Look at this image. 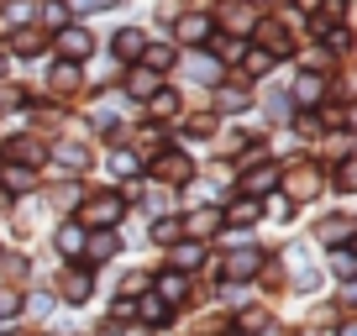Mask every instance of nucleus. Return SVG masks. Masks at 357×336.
I'll list each match as a JSON object with an SVG mask.
<instances>
[{
  "mask_svg": "<svg viewBox=\"0 0 357 336\" xmlns=\"http://www.w3.org/2000/svg\"><path fill=\"white\" fill-rule=\"evenodd\" d=\"M153 174H158L163 184H184V179L195 174V168H190V158H184V153H163V158L153 163Z\"/></svg>",
  "mask_w": 357,
  "mask_h": 336,
  "instance_id": "f257e3e1",
  "label": "nucleus"
},
{
  "mask_svg": "<svg viewBox=\"0 0 357 336\" xmlns=\"http://www.w3.org/2000/svg\"><path fill=\"white\" fill-rule=\"evenodd\" d=\"M84 221H89V226L121 221V194H100V200H89V205H84Z\"/></svg>",
  "mask_w": 357,
  "mask_h": 336,
  "instance_id": "f03ea898",
  "label": "nucleus"
},
{
  "mask_svg": "<svg viewBox=\"0 0 357 336\" xmlns=\"http://www.w3.org/2000/svg\"><path fill=\"white\" fill-rule=\"evenodd\" d=\"M89 47H95V37H89L84 26H63V32H58V53L63 58H84Z\"/></svg>",
  "mask_w": 357,
  "mask_h": 336,
  "instance_id": "7ed1b4c3",
  "label": "nucleus"
},
{
  "mask_svg": "<svg viewBox=\"0 0 357 336\" xmlns=\"http://www.w3.org/2000/svg\"><path fill=\"white\" fill-rule=\"evenodd\" d=\"M178 43H211V16H184L178 22Z\"/></svg>",
  "mask_w": 357,
  "mask_h": 336,
  "instance_id": "20e7f679",
  "label": "nucleus"
},
{
  "mask_svg": "<svg viewBox=\"0 0 357 336\" xmlns=\"http://www.w3.org/2000/svg\"><path fill=\"white\" fill-rule=\"evenodd\" d=\"M257 258H263V252H252V247H247V252H236V258L226 263V279H252V273H257Z\"/></svg>",
  "mask_w": 357,
  "mask_h": 336,
  "instance_id": "39448f33",
  "label": "nucleus"
},
{
  "mask_svg": "<svg viewBox=\"0 0 357 336\" xmlns=\"http://www.w3.org/2000/svg\"><path fill=\"white\" fill-rule=\"evenodd\" d=\"M321 95H326L321 74H305L300 84H294V100H300V105H321Z\"/></svg>",
  "mask_w": 357,
  "mask_h": 336,
  "instance_id": "423d86ee",
  "label": "nucleus"
},
{
  "mask_svg": "<svg viewBox=\"0 0 357 336\" xmlns=\"http://www.w3.org/2000/svg\"><path fill=\"white\" fill-rule=\"evenodd\" d=\"M242 184H247V194H268L273 184H279V168H252Z\"/></svg>",
  "mask_w": 357,
  "mask_h": 336,
  "instance_id": "0eeeda50",
  "label": "nucleus"
},
{
  "mask_svg": "<svg viewBox=\"0 0 357 336\" xmlns=\"http://www.w3.org/2000/svg\"><path fill=\"white\" fill-rule=\"evenodd\" d=\"M84 252H89V263H105L116 252V236L105 231V236H84Z\"/></svg>",
  "mask_w": 357,
  "mask_h": 336,
  "instance_id": "6e6552de",
  "label": "nucleus"
},
{
  "mask_svg": "<svg viewBox=\"0 0 357 336\" xmlns=\"http://www.w3.org/2000/svg\"><path fill=\"white\" fill-rule=\"evenodd\" d=\"M126 90H132V95H142V100H147V95L158 90V74H153V68H132V79H126Z\"/></svg>",
  "mask_w": 357,
  "mask_h": 336,
  "instance_id": "1a4fd4ad",
  "label": "nucleus"
},
{
  "mask_svg": "<svg viewBox=\"0 0 357 336\" xmlns=\"http://www.w3.org/2000/svg\"><path fill=\"white\" fill-rule=\"evenodd\" d=\"M63 289H68V300H74V305H79V300H89V273L68 268V273H63Z\"/></svg>",
  "mask_w": 357,
  "mask_h": 336,
  "instance_id": "9d476101",
  "label": "nucleus"
},
{
  "mask_svg": "<svg viewBox=\"0 0 357 336\" xmlns=\"http://www.w3.org/2000/svg\"><path fill=\"white\" fill-rule=\"evenodd\" d=\"M184 226H190L195 236H211L215 226H221V211H195V215H190V221H184Z\"/></svg>",
  "mask_w": 357,
  "mask_h": 336,
  "instance_id": "9b49d317",
  "label": "nucleus"
},
{
  "mask_svg": "<svg viewBox=\"0 0 357 336\" xmlns=\"http://www.w3.org/2000/svg\"><path fill=\"white\" fill-rule=\"evenodd\" d=\"M184 289H190V284H184V273H163V279H158V294H163V300H184Z\"/></svg>",
  "mask_w": 357,
  "mask_h": 336,
  "instance_id": "f8f14e48",
  "label": "nucleus"
},
{
  "mask_svg": "<svg viewBox=\"0 0 357 336\" xmlns=\"http://www.w3.org/2000/svg\"><path fill=\"white\" fill-rule=\"evenodd\" d=\"M58 252H84V226H63L58 231Z\"/></svg>",
  "mask_w": 357,
  "mask_h": 336,
  "instance_id": "ddd939ff",
  "label": "nucleus"
},
{
  "mask_svg": "<svg viewBox=\"0 0 357 336\" xmlns=\"http://www.w3.org/2000/svg\"><path fill=\"white\" fill-rule=\"evenodd\" d=\"M74 84H79V68H74V58H68V63H58V68H53V90H63V95H68Z\"/></svg>",
  "mask_w": 357,
  "mask_h": 336,
  "instance_id": "4468645a",
  "label": "nucleus"
},
{
  "mask_svg": "<svg viewBox=\"0 0 357 336\" xmlns=\"http://www.w3.org/2000/svg\"><path fill=\"white\" fill-rule=\"evenodd\" d=\"M321 236H326V242H347V236H352V215H336V221H326Z\"/></svg>",
  "mask_w": 357,
  "mask_h": 336,
  "instance_id": "2eb2a0df",
  "label": "nucleus"
},
{
  "mask_svg": "<svg viewBox=\"0 0 357 336\" xmlns=\"http://www.w3.org/2000/svg\"><path fill=\"white\" fill-rule=\"evenodd\" d=\"M58 163H63V168H84V163H89V153H84L79 142H63V147H58Z\"/></svg>",
  "mask_w": 357,
  "mask_h": 336,
  "instance_id": "dca6fc26",
  "label": "nucleus"
},
{
  "mask_svg": "<svg viewBox=\"0 0 357 336\" xmlns=\"http://www.w3.org/2000/svg\"><path fill=\"white\" fill-rule=\"evenodd\" d=\"M200 258H205L200 242H190V247H178V252H174V268L178 273H184V268H200Z\"/></svg>",
  "mask_w": 357,
  "mask_h": 336,
  "instance_id": "f3484780",
  "label": "nucleus"
},
{
  "mask_svg": "<svg viewBox=\"0 0 357 336\" xmlns=\"http://www.w3.org/2000/svg\"><path fill=\"white\" fill-rule=\"evenodd\" d=\"M116 53H121V58H137V53H142V32H132V26H126V32L116 37Z\"/></svg>",
  "mask_w": 357,
  "mask_h": 336,
  "instance_id": "a211bd4d",
  "label": "nucleus"
},
{
  "mask_svg": "<svg viewBox=\"0 0 357 336\" xmlns=\"http://www.w3.org/2000/svg\"><path fill=\"white\" fill-rule=\"evenodd\" d=\"M352 268H357L352 252H347V247H336V252H331V273H336V279H352Z\"/></svg>",
  "mask_w": 357,
  "mask_h": 336,
  "instance_id": "6ab92c4d",
  "label": "nucleus"
},
{
  "mask_svg": "<svg viewBox=\"0 0 357 336\" xmlns=\"http://www.w3.org/2000/svg\"><path fill=\"white\" fill-rule=\"evenodd\" d=\"M16 53H22V58H32V53H43V37H37V32H16Z\"/></svg>",
  "mask_w": 357,
  "mask_h": 336,
  "instance_id": "aec40b11",
  "label": "nucleus"
},
{
  "mask_svg": "<svg viewBox=\"0 0 357 336\" xmlns=\"http://www.w3.org/2000/svg\"><path fill=\"white\" fill-rule=\"evenodd\" d=\"M6 190H32V168H6Z\"/></svg>",
  "mask_w": 357,
  "mask_h": 336,
  "instance_id": "412c9836",
  "label": "nucleus"
},
{
  "mask_svg": "<svg viewBox=\"0 0 357 336\" xmlns=\"http://www.w3.org/2000/svg\"><path fill=\"white\" fill-rule=\"evenodd\" d=\"M178 231H184V221H174V215H168V221H158V226H153V236H158V242H174Z\"/></svg>",
  "mask_w": 357,
  "mask_h": 336,
  "instance_id": "4be33fe9",
  "label": "nucleus"
},
{
  "mask_svg": "<svg viewBox=\"0 0 357 336\" xmlns=\"http://www.w3.org/2000/svg\"><path fill=\"white\" fill-rule=\"evenodd\" d=\"M231 221H242V226L257 221V205H252V200H236V205H231Z\"/></svg>",
  "mask_w": 357,
  "mask_h": 336,
  "instance_id": "5701e85b",
  "label": "nucleus"
},
{
  "mask_svg": "<svg viewBox=\"0 0 357 336\" xmlns=\"http://www.w3.org/2000/svg\"><path fill=\"white\" fill-rule=\"evenodd\" d=\"M16 310H22V300H16V294L11 289H0V321H11V315Z\"/></svg>",
  "mask_w": 357,
  "mask_h": 336,
  "instance_id": "b1692460",
  "label": "nucleus"
},
{
  "mask_svg": "<svg viewBox=\"0 0 357 336\" xmlns=\"http://www.w3.org/2000/svg\"><path fill=\"white\" fill-rule=\"evenodd\" d=\"M352 184H357V163H342L336 168V190H352Z\"/></svg>",
  "mask_w": 357,
  "mask_h": 336,
  "instance_id": "393cba45",
  "label": "nucleus"
},
{
  "mask_svg": "<svg viewBox=\"0 0 357 336\" xmlns=\"http://www.w3.org/2000/svg\"><path fill=\"white\" fill-rule=\"evenodd\" d=\"M190 68H195V79H205V84H211V79H215V74H221V68H215V63H211V58H195V63H190Z\"/></svg>",
  "mask_w": 357,
  "mask_h": 336,
  "instance_id": "a878e982",
  "label": "nucleus"
},
{
  "mask_svg": "<svg viewBox=\"0 0 357 336\" xmlns=\"http://www.w3.org/2000/svg\"><path fill=\"white\" fill-rule=\"evenodd\" d=\"M268 63H273V53H268V47H257V53H247V68H252V74H263Z\"/></svg>",
  "mask_w": 357,
  "mask_h": 336,
  "instance_id": "bb28decb",
  "label": "nucleus"
},
{
  "mask_svg": "<svg viewBox=\"0 0 357 336\" xmlns=\"http://www.w3.org/2000/svg\"><path fill=\"white\" fill-rule=\"evenodd\" d=\"M221 105H226V111H242V105H247V90H221Z\"/></svg>",
  "mask_w": 357,
  "mask_h": 336,
  "instance_id": "cd10ccee",
  "label": "nucleus"
},
{
  "mask_svg": "<svg viewBox=\"0 0 357 336\" xmlns=\"http://www.w3.org/2000/svg\"><path fill=\"white\" fill-rule=\"evenodd\" d=\"M174 105H178V100H174V95H163V90H153V111H158V116H168V111H174Z\"/></svg>",
  "mask_w": 357,
  "mask_h": 336,
  "instance_id": "c85d7f7f",
  "label": "nucleus"
},
{
  "mask_svg": "<svg viewBox=\"0 0 357 336\" xmlns=\"http://www.w3.org/2000/svg\"><path fill=\"white\" fill-rule=\"evenodd\" d=\"M147 58H153V68H168V63H174V47H153Z\"/></svg>",
  "mask_w": 357,
  "mask_h": 336,
  "instance_id": "c756f323",
  "label": "nucleus"
},
{
  "mask_svg": "<svg viewBox=\"0 0 357 336\" xmlns=\"http://www.w3.org/2000/svg\"><path fill=\"white\" fill-rule=\"evenodd\" d=\"M163 315H168V310H163V305H158V300H147V305H142V321H153V326H158V321H163Z\"/></svg>",
  "mask_w": 357,
  "mask_h": 336,
  "instance_id": "7c9ffc66",
  "label": "nucleus"
},
{
  "mask_svg": "<svg viewBox=\"0 0 357 336\" xmlns=\"http://www.w3.org/2000/svg\"><path fill=\"white\" fill-rule=\"evenodd\" d=\"M336 336H357V326H352V321H347V326H336Z\"/></svg>",
  "mask_w": 357,
  "mask_h": 336,
  "instance_id": "2f4dec72",
  "label": "nucleus"
}]
</instances>
